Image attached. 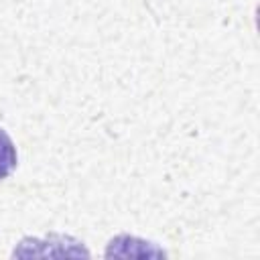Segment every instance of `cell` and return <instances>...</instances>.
<instances>
[{
	"instance_id": "cell-1",
	"label": "cell",
	"mask_w": 260,
	"mask_h": 260,
	"mask_svg": "<svg viewBox=\"0 0 260 260\" xmlns=\"http://www.w3.org/2000/svg\"><path fill=\"white\" fill-rule=\"evenodd\" d=\"M18 162V154H16V146L12 142V138L6 134V130L0 128V181L6 179Z\"/></svg>"
}]
</instances>
